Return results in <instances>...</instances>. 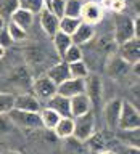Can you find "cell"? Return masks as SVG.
Returning a JSON list of instances; mask_svg holds the SVG:
<instances>
[{
    "mask_svg": "<svg viewBox=\"0 0 140 154\" xmlns=\"http://www.w3.org/2000/svg\"><path fill=\"white\" fill-rule=\"evenodd\" d=\"M116 138L122 146L129 148H138L140 146V130L138 128H129V130H116Z\"/></svg>",
    "mask_w": 140,
    "mask_h": 154,
    "instance_id": "17",
    "label": "cell"
},
{
    "mask_svg": "<svg viewBox=\"0 0 140 154\" xmlns=\"http://www.w3.org/2000/svg\"><path fill=\"white\" fill-rule=\"evenodd\" d=\"M63 152L65 154H90L85 143L74 137H68L63 140Z\"/></svg>",
    "mask_w": 140,
    "mask_h": 154,
    "instance_id": "20",
    "label": "cell"
},
{
    "mask_svg": "<svg viewBox=\"0 0 140 154\" xmlns=\"http://www.w3.org/2000/svg\"><path fill=\"white\" fill-rule=\"evenodd\" d=\"M7 116H8V119L11 120V124L19 127V128H26V130L42 128V122H40V116H39V112L11 109Z\"/></svg>",
    "mask_w": 140,
    "mask_h": 154,
    "instance_id": "2",
    "label": "cell"
},
{
    "mask_svg": "<svg viewBox=\"0 0 140 154\" xmlns=\"http://www.w3.org/2000/svg\"><path fill=\"white\" fill-rule=\"evenodd\" d=\"M52 40H53V47H55L56 55L60 56V58H63V55L66 53V50L72 45L71 35H68V34L61 32V31H58L55 35L52 37Z\"/></svg>",
    "mask_w": 140,
    "mask_h": 154,
    "instance_id": "22",
    "label": "cell"
},
{
    "mask_svg": "<svg viewBox=\"0 0 140 154\" xmlns=\"http://www.w3.org/2000/svg\"><path fill=\"white\" fill-rule=\"evenodd\" d=\"M16 8H19L18 0H0V16L5 21H8L10 16L13 14V11Z\"/></svg>",
    "mask_w": 140,
    "mask_h": 154,
    "instance_id": "31",
    "label": "cell"
},
{
    "mask_svg": "<svg viewBox=\"0 0 140 154\" xmlns=\"http://www.w3.org/2000/svg\"><path fill=\"white\" fill-rule=\"evenodd\" d=\"M14 106V95L0 91V114H8Z\"/></svg>",
    "mask_w": 140,
    "mask_h": 154,
    "instance_id": "32",
    "label": "cell"
},
{
    "mask_svg": "<svg viewBox=\"0 0 140 154\" xmlns=\"http://www.w3.org/2000/svg\"><path fill=\"white\" fill-rule=\"evenodd\" d=\"M72 130H74V119L72 117H61L58 120V124L53 128V133H55L56 138L65 140L68 137H72Z\"/></svg>",
    "mask_w": 140,
    "mask_h": 154,
    "instance_id": "21",
    "label": "cell"
},
{
    "mask_svg": "<svg viewBox=\"0 0 140 154\" xmlns=\"http://www.w3.org/2000/svg\"><path fill=\"white\" fill-rule=\"evenodd\" d=\"M39 23H40L42 31L45 32L50 38L60 31V18L55 16V14L47 8H43L42 11L39 13Z\"/></svg>",
    "mask_w": 140,
    "mask_h": 154,
    "instance_id": "12",
    "label": "cell"
},
{
    "mask_svg": "<svg viewBox=\"0 0 140 154\" xmlns=\"http://www.w3.org/2000/svg\"><path fill=\"white\" fill-rule=\"evenodd\" d=\"M68 67H69V74H71L72 79H85V77L90 74L89 66H87V63L84 60L76 61V63H69Z\"/></svg>",
    "mask_w": 140,
    "mask_h": 154,
    "instance_id": "25",
    "label": "cell"
},
{
    "mask_svg": "<svg viewBox=\"0 0 140 154\" xmlns=\"http://www.w3.org/2000/svg\"><path fill=\"white\" fill-rule=\"evenodd\" d=\"M65 63H76V61H81V60H84V51H82V47H79V45H72L66 50V53L63 55V58H61Z\"/></svg>",
    "mask_w": 140,
    "mask_h": 154,
    "instance_id": "28",
    "label": "cell"
},
{
    "mask_svg": "<svg viewBox=\"0 0 140 154\" xmlns=\"http://www.w3.org/2000/svg\"><path fill=\"white\" fill-rule=\"evenodd\" d=\"M119 130H129V128H140V112L138 108L134 103L127 100H122V108L119 116Z\"/></svg>",
    "mask_w": 140,
    "mask_h": 154,
    "instance_id": "4",
    "label": "cell"
},
{
    "mask_svg": "<svg viewBox=\"0 0 140 154\" xmlns=\"http://www.w3.org/2000/svg\"><path fill=\"white\" fill-rule=\"evenodd\" d=\"M13 109L19 111H29V112H39L42 109L40 100L32 93H19L14 95V106Z\"/></svg>",
    "mask_w": 140,
    "mask_h": 154,
    "instance_id": "11",
    "label": "cell"
},
{
    "mask_svg": "<svg viewBox=\"0 0 140 154\" xmlns=\"http://www.w3.org/2000/svg\"><path fill=\"white\" fill-rule=\"evenodd\" d=\"M121 108H122V100L121 98H113L105 104L103 108V119L105 124L110 130L116 132L119 124V116H121Z\"/></svg>",
    "mask_w": 140,
    "mask_h": 154,
    "instance_id": "9",
    "label": "cell"
},
{
    "mask_svg": "<svg viewBox=\"0 0 140 154\" xmlns=\"http://www.w3.org/2000/svg\"><path fill=\"white\" fill-rule=\"evenodd\" d=\"M95 37V27L90 26V24H85L82 23L79 24V27L74 31V34L71 35V40L74 45H79V47H84L85 43H89L92 38Z\"/></svg>",
    "mask_w": 140,
    "mask_h": 154,
    "instance_id": "16",
    "label": "cell"
},
{
    "mask_svg": "<svg viewBox=\"0 0 140 154\" xmlns=\"http://www.w3.org/2000/svg\"><path fill=\"white\" fill-rule=\"evenodd\" d=\"M124 8H126V0H111L110 10L113 13H124Z\"/></svg>",
    "mask_w": 140,
    "mask_h": 154,
    "instance_id": "36",
    "label": "cell"
},
{
    "mask_svg": "<svg viewBox=\"0 0 140 154\" xmlns=\"http://www.w3.org/2000/svg\"><path fill=\"white\" fill-rule=\"evenodd\" d=\"M84 2L85 0H66V3H65V16L79 18Z\"/></svg>",
    "mask_w": 140,
    "mask_h": 154,
    "instance_id": "30",
    "label": "cell"
},
{
    "mask_svg": "<svg viewBox=\"0 0 140 154\" xmlns=\"http://www.w3.org/2000/svg\"><path fill=\"white\" fill-rule=\"evenodd\" d=\"M39 116H40V122H42V127H45L48 130H53L55 128V125L58 124V120L61 119V116L56 112V111H53L52 108H42L39 111Z\"/></svg>",
    "mask_w": 140,
    "mask_h": 154,
    "instance_id": "23",
    "label": "cell"
},
{
    "mask_svg": "<svg viewBox=\"0 0 140 154\" xmlns=\"http://www.w3.org/2000/svg\"><path fill=\"white\" fill-rule=\"evenodd\" d=\"M69 103H71V117H77V116H82L92 111L90 101L85 96V93H81V95H76L72 98H69Z\"/></svg>",
    "mask_w": 140,
    "mask_h": 154,
    "instance_id": "18",
    "label": "cell"
},
{
    "mask_svg": "<svg viewBox=\"0 0 140 154\" xmlns=\"http://www.w3.org/2000/svg\"><path fill=\"white\" fill-rule=\"evenodd\" d=\"M97 154H116V152L111 151V149H103V151H100V152H97Z\"/></svg>",
    "mask_w": 140,
    "mask_h": 154,
    "instance_id": "40",
    "label": "cell"
},
{
    "mask_svg": "<svg viewBox=\"0 0 140 154\" xmlns=\"http://www.w3.org/2000/svg\"><path fill=\"white\" fill-rule=\"evenodd\" d=\"M84 143H85V146H87L90 154H97V152L103 151V149H108L106 148V141H105L103 135L98 133V132H94Z\"/></svg>",
    "mask_w": 140,
    "mask_h": 154,
    "instance_id": "24",
    "label": "cell"
},
{
    "mask_svg": "<svg viewBox=\"0 0 140 154\" xmlns=\"http://www.w3.org/2000/svg\"><path fill=\"white\" fill-rule=\"evenodd\" d=\"M7 32L10 38H11L13 43H19V42H24L27 38V31H24L23 27L13 24L11 21H7Z\"/></svg>",
    "mask_w": 140,
    "mask_h": 154,
    "instance_id": "26",
    "label": "cell"
},
{
    "mask_svg": "<svg viewBox=\"0 0 140 154\" xmlns=\"http://www.w3.org/2000/svg\"><path fill=\"white\" fill-rule=\"evenodd\" d=\"M5 26H7V21H5V19H3L2 16H0V31H3Z\"/></svg>",
    "mask_w": 140,
    "mask_h": 154,
    "instance_id": "39",
    "label": "cell"
},
{
    "mask_svg": "<svg viewBox=\"0 0 140 154\" xmlns=\"http://www.w3.org/2000/svg\"><path fill=\"white\" fill-rule=\"evenodd\" d=\"M84 91H85L84 79H72V77H69L68 80H65L63 84L56 87V93L66 96V98H72V96L81 95Z\"/></svg>",
    "mask_w": 140,
    "mask_h": 154,
    "instance_id": "13",
    "label": "cell"
},
{
    "mask_svg": "<svg viewBox=\"0 0 140 154\" xmlns=\"http://www.w3.org/2000/svg\"><path fill=\"white\" fill-rule=\"evenodd\" d=\"M130 66L129 63H126L121 56L118 55H111L108 60L105 61V71L113 80H121L124 77H127L130 72Z\"/></svg>",
    "mask_w": 140,
    "mask_h": 154,
    "instance_id": "6",
    "label": "cell"
},
{
    "mask_svg": "<svg viewBox=\"0 0 140 154\" xmlns=\"http://www.w3.org/2000/svg\"><path fill=\"white\" fill-rule=\"evenodd\" d=\"M81 19L79 18H69V16H63L60 18V31L68 34V35H72L74 31L79 27Z\"/></svg>",
    "mask_w": 140,
    "mask_h": 154,
    "instance_id": "27",
    "label": "cell"
},
{
    "mask_svg": "<svg viewBox=\"0 0 140 154\" xmlns=\"http://www.w3.org/2000/svg\"><path fill=\"white\" fill-rule=\"evenodd\" d=\"M11 120L8 119L7 114H0V135H5L11 130Z\"/></svg>",
    "mask_w": 140,
    "mask_h": 154,
    "instance_id": "34",
    "label": "cell"
},
{
    "mask_svg": "<svg viewBox=\"0 0 140 154\" xmlns=\"http://www.w3.org/2000/svg\"><path fill=\"white\" fill-rule=\"evenodd\" d=\"M103 14H105V11H103V8L100 7V3L94 2V0H85L84 5H82L79 19L85 24L97 26V24L103 19Z\"/></svg>",
    "mask_w": 140,
    "mask_h": 154,
    "instance_id": "8",
    "label": "cell"
},
{
    "mask_svg": "<svg viewBox=\"0 0 140 154\" xmlns=\"http://www.w3.org/2000/svg\"><path fill=\"white\" fill-rule=\"evenodd\" d=\"M72 119H74L72 137L81 140V141H85V140L95 132V114H94V111H89V112L77 116V117H72Z\"/></svg>",
    "mask_w": 140,
    "mask_h": 154,
    "instance_id": "5",
    "label": "cell"
},
{
    "mask_svg": "<svg viewBox=\"0 0 140 154\" xmlns=\"http://www.w3.org/2000/svg\"><path fill=\"white\" fill-rule=\"evenodd\" d=\"M85 82V96L90 101L92 111L100 109L101 100H103V82H101V77L98 74H89L84 79Z\"/></svg>",
    "mask_w": 140,
    "mask_h": 154,
    "instance_id": "3",
    "label": "cell"
},
{
    "mask_svg": "<svg viewBox=\"0 0 140 154\" xmlns=\"http://www.w3.org/2000/svg\"><path fill=\"white\" fill-rule=\"evenodd\" d=\"M65 3H66V0H50L47 10H50L55 16L63 18L65 16Z\"/></svg>",
    "mask_w": 140,
    "mask_h": 154,
    "instance_id": "33",
    "label": "cell"
},
{
    "mask_svg": "<svg viewBox=\"0 0 140 154\" xmlns=\"http://www.w3.org/2000/svg\"><path fill=\"white\" fill-rule=\"evenodd\" d=\"M11 45H13V42H11V38H10L8 32H7V26H5L3 31H0V47L7 50V48H10Z\"/></svg>",
    "mask_w": 140,
    "mask_h": 154,
    "instance_id": "35",
    "label": "cell"
},
{
    "mask_svg": "<svg viewBox=\"0 0 140 154\" xmlns=\"http://www.w3.org/2000/svg\"><path fill=\"white\" fill-rule=\"evenodd\" d=\"M32 91L39 100H48L56 93V85L50 80L47 74H42L32 80Z\"/></svg>",
    "mask_w": 140,
    "mask_h": 154,
    "instance_id": "10",
    "label": "cell"
},
{
    "mask_svg": "<svg viewBox=\"0 0 140 154\" xmlns=\"http://www.w3.org/2000/svg\"><path fill=\"white\" fill-rule=\"evenodd\" d=\"M116 55L121 56L126 63H129L130 66L135 64V63H140V38L134 37V38H130V40L118 45Z\"/></svg>",
    "mask_w": 140,
    "mask_h": 154,
    "instance_id": "7",
    "label": "cell"
},
{
    "mask_svg": "<svg viewBox=\"0 0 140 154\" xmlns=\"http://www.w3.org/2000/svg\"><path fill=\"white\" fill-rule=\"evenodd\" d=\"M5 53H7V50H5V48H2V47H0V60H2V58L5 56Z\"/></svg>",
    "mask_w": 140,
    "mask_h": 154,
    "instance_id": "41",
    "label": "cell"
},
{
    "mask_svg": "<svg viewBox=\"0 0 140 154\" xmlns=\"http://www.w3.org/2000/svg\"><path fill=\"white\" fill-rule=\"evenodd\" d=\"M0 154H21L19 151H14V149H7V151H2Z\"/></svg>",
    "mask_w": 140,
    "mask_h": 154,
    "instance_id": "38",
    "label": "cell"
},
{
    "mask_svg": "<svg viewBox=\"0 0 140 154\" xmlns=\"http://www.w3.org/2000/svg\"><path fill=\"white\" fill-rule=\"evenodd\" d=\"M45 74H47V77H50V80H52L56 87L71 77V74H69V67H68V63H65L63 60L53 63V64L47 69Z\"/></svg>",
    "mask_w": 140,
    "mask_h": 154,
    "instance_id": "14",
    "label": "cell"
},
{
    "mask_svg": "<svg viewBox=\"0 0 140 154\" xmlns=\"http://www.w3.org/2000/svg\"><path fill=\"white\" fill-rule=\"evenodd\" d=\"M47 106L52 108L53 111H56L61 117H71V103L69 98L63 96L60 93H55L52 98L47 100Z\"/></svg>",
    "mask_w": 140,
    "mask_h": 154,
    "instance_id": "15",
    "label": "cell"
},
{
    "mask_svg": "<svg viewBox=\"0 0 140 154\" xmlns=\"http://www.w3.org/2000/svg\"><path fill=\"white\" fill-rule=\"evenodd\" d=\"M134 19L129 18L126 13H114V34L113 38L116 42V45L134 38Z\"/></svg>",
    "mask_w": 140,
    "mask_h": 154,
    "instance_id": "1",
    "label": "cell"
},
{
    "mask_svg": "<svg viewBox=\"0 0 140 154\" xmlns=\"http://www.w3.org/2000/svg\"><path fill=\"white\" fill-rule=\"evenodd\" d=\"M43 3H45V8L48 7V3H50V0H43Z\"/></svg>",
    "mask_w": 140,
    "mask_h": 154,
    "instance_id": "42",
    "label": "cell"
},
{
    "mask_svg": "<svg viewBox=\"0 0 140 154\" xmlns=\"http://www.w3.org/2000/svg\"><path fill=\"white\" fill-rule=\"evenodd\" d=\"M18 5H19V8L31 11L34 16H36V14H39L43 8H45L43 0H18Z\"/></svg>",
    "mask_w": 140,
    "mask_h": 154,
    "instance_id": "29",
    "label": "cell"
},
{
    "mask_svg": "<svg viewBox=\"0 0 140 154\" xmlns=\"http://www.w3.org/2000/svg\"><path fill=\"white\" fill-rule=\"evenodd\" d=\"M8 21H11L13 24H16V26L23 27L24 31H29L34 23V14L31 11H27V10H23V8H16L13 11V14L10 16Z\"/></svg>",
    "mask_w": 140,
    "mask_h": 154,
    "instance_id": "19",
    "label": "cell"
},
{
    "mask_svg": "<svg viewBox=\"0 0 140 154\" xmlns=\"http://www.w3.org/2000/svg\"><path fill=\"white\" fill-rule=\"evenodd\" d=\"M134 34L137 38H140V18L138 16L134 18Z\"/></svg>",
    "mask_w": 140,
    "mask_h": 154,
    "instance_id": "37",
    "label": "cell"
}]
</instances>
